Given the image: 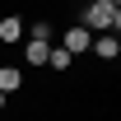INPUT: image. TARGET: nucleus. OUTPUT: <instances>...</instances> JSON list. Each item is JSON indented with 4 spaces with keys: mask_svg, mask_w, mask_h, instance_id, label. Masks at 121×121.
Masks as SVG:
<instances>
[{
    "mask_svg": "<svg viewBox=\"0 0 121 121\" xmlns=\"http://www.w3.org/2000/svg\"><path fill=\"white\" fill-rule=\"evenodd\" d=\"M89 42H93V33L84 28V23H70V28L60 33V47H65L70 56H84V51H89Z\"/></svg>",
    "mask_w": 121,
    "mask_h": 121,
    "instance_id": "obj_2",
    "label": "nucleus"
},
{
    "mask_svg": "<svg viewBox=\"0 0 121 121\" xmlns=\"http://www.w3.org/2000/svg\"><path fill=\"white\" fill-rule=\"evenodd\" d=\"M19 84H23V70L19 65H0V93H19Z\"/></svg>",
    "mask_w": 121,
    "mask_h": 121,
    "instance_id": "obj_5",
    "label": "nucleus"
},
{
    "mask_svg": "<svg viewBox=\"0 0 121 121\" xmlns=\"http://www.w3.org/2000/svg\"><path fill=\"white\" fill-rule=\"evenodd\" d=\"M79 23L84 28H98V33H117L121 28V5H112V0H93V5H84V14H79Z\"/></svg>",
    "mask_w": 121,
    "mask_h": 121,
    "instance_id": "obj_1",
    "label": "nucleus"
},
{
    "mask_svg": "<svg viewBox=\"0 0 121 121\" xmlns=\"http://www.w3.org/2000/svg\"><path fill=\"white\" fill-rule=\"evenodd\" d=\"M47 65H51V70H70V65H75V56H70L60 42H51V47H47Z\"/></svg>",
    "mask_w": 121,
    "mask_h": 121,
    "instance_id": "obj_4",
    "label": "nucleus"
},
{
    "mask_svg": "<svg viewBox=\"0 0 121 121\" xmlns=\"http://www.w3.org/2000/svg\"><path fill=\"white\" fill-rule=\"evenodd\" d=\"M23 37V19L9 14V19H0V42H19Z\"/></svg>",
    "mask_w": 121,
    "mask_h": 121,
    "instance_id": "obj_7",
    "label": "nucleus"
},
{
    "mask_svg": "<svg viewBox=\"0 0 121 121\" xmlns=\"http://www.w3.org/2000/svg\"><path fill=\"white\" fill-rule=\"evenodd\" d=\"M23 28H28L37 42H56V28H51V23H42V19H37V23H23Z\"/></svg>",
    "mask_w": 121,
    "mask_h": 121,
    "instance_id": "obj_8",
    "label": "nucleus"
},
{
    "mask_svg": "<svg viewBox=\"0 0 121 121\" xmlns=\"http://www.w3.org/2000/svg\"><path fill=\"white\" fill-rule=\"evenodd\" d=\"M0 107H5V93H0Z\"/></svg>",
    "mask_w": 121,
    "mask_h": 121,
    "instance_id": "obj_9",
    "label": "nucleus"
},
{
    "mask_svg": "<svg viewBox=\"0 0 121 121\" xmlns=\"http://www.w3.org/2000/svg\"><path fill=\"white\" fill-rule=\"evenodd\" d=\"M89 51H93L98 60H117V56H121V42H117V33H98V37L89 42Z\"/></svg>",
    "mask_w": 121,
    "mask_h": 121,
    "instance_id": "obj_3",
    "label": "nucleus"
},
{
    "mask_svg": "<svg viewBox=\"0 0 121 121\" xmlns=\"http://www.w3.org/2000/svg\"><path fill=\"white\" fill-rule=\"evenodd\" d=\"M84 5H93V0H84Z\"/></svg>",
    "mask_w": 121,
    "mask_h": 121,
    "instance_id": "obj_10",
    "label": "nucleus"
},
{
    "mask_svg": "<svg viewBox=\"0 0 121 121\" xmlns=\"http://www.w3.org/2000/svg\"><path fill=\"white\" fill-rule=\"evenodd\" d=\"M47 47H51V42H37V37H28V47H23V60H28L33 70H37V65H47Z\"/></svg>",
    "mask_w": 121,
    "mask_h": 121,
    "instance_id": "obj_6",
    "label": "nucleus"
}]
</instances>
